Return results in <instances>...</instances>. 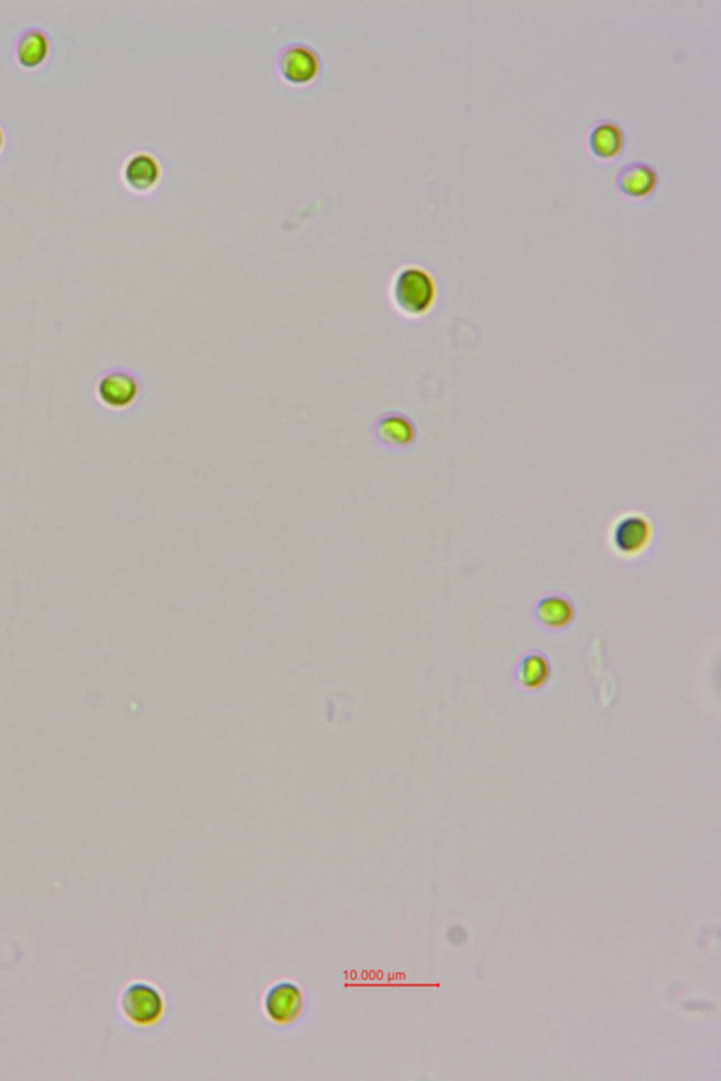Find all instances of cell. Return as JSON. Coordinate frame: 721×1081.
Returning <instances> with one entry per match:
<instances>
[{
    "label": "cell",
    "instance_id": "cell-1",
    "mask_svg": "<svg viewBox=\"0 0 721 1081\" xmlns=\"http://www.w3.org/2000/svg\"><path fill=\"white\" fill-rule=\"evenodd\" d=\"M392 309L407 320H422L430 315L438 299L435 275L426 266L405 264L395 272L387 285Z\"/></svg>",
    "mask_w": 721,
    "mask_h": 1081
},
{
    "label": "cell",
    "instance_id": "cell-2",
    "mask_svg": "<svg viewBox=\"0 0 721 1081\" xmlns=\"http://www.w3.org/2000/svg\"><path fill=\"white\" fill-rule=\"evenodd\" d=\"M655 529L652 518L638 510H626L612 518L607 529L610 554L623 560L642 558L652 548Z\"/></svg>",
    "mask_w": 721,
    "mask_h": 1081
},
{
    "label": "cell",
    "instance_id": "cell-3",
    "mask_svg": "<svg viewBox=\"0 0 721 1081\" xmlns=\"http://www.w3.org/2000/svg\"><path fill=\"white\" fill-rule=\"evenodd\" d=\"M119 1008L130 1024L151 1027L157 1024L165 1012V1000L159 987L145 980H133L125 984L119 996Z\"/></svg>",
    "mask_w": 721,
    "mask_h": 1081
},
{
    "label": "cell",
    "instance_id": "cell-4",
    "mask_svg": "<svg viewBox=\"0 0 721 1081\" xmlns=\"http://www.w3.org/2000/svg\"><path fill=\"white\" fill-rule=\"evenodd\" d=\"M319 53L305 43H290L276 54L275 69L282 83L291 88L314 85L321 74Z\"/></svg>",
    "mask_w": 721,
    "mask_h": 1081
},
{
    "label": "cell",
    "instance_id": "cell-5",
    "mask_svg": "<svg viewBox=\"0 0 721 1081\" xmlns=\"http://www.w3.org/2000/svg\"><path fill=\"white\" fill-rule=\"evenodd\" d=\"M143 386L134 372L113 368L96 381L95 395L105 408L112 412L130 411L139 403Z\"/></svg>",
    "mask_w": 721,
    "mask_h": 1081
},
{
    "label": "cell",
    "instance_id": "cell-6",
    "mask_svg": "<svg viewBox=\"0 0 721 1081\" xmlns=\"http://www.w3.org/2000/svg\"><path fill=\"white\" fill-rule=\"evenodd\" d=\"M371 436L383 449L403 452L415 447L418 429L417 424L408 414L390 411L380 414L372 423Z\"/></svg>",
    "mask_w": 721,
    "mask_h": 1081
},
{
    "label": "cell",
    "instance_id": "cell-7",
    "mask_svg": "<svg viewBox=\"0 0 721 1081\" xmlns=\"http://www.w3.org/2000/svg\"><path fill=\"white\" fill-rule=\"evenodd\" d=\"M585 151L598 164H612L624 153L627 145L622 125L612 119L593 121L585 134Z\"/></svg>",
    "mask_w": 721,
    "mask_h": 1081
},
{
    "label": "cell",
    "instance_id": "cell-8",
    "mask_svg": "<svg viewBox=\"0 0 721 1081\" xmlns=\"http://www.w3.org/2000/svg\"><path fill=\"white\" fill-rule=\"evenodd\" d=\"M531 615L538 629L547 633H559L573 623L577 608L568 594L559 590H547L533 601Z\"/></svg>",
    "mask_w": 721,
    "mask_h": 1081
},
{
    "label": "cell",
    "instance_id": "cell-9",
    "mask_svg": "<svg viewBox=\"0 0 721 1081\" xmlns=\"http://www.w3.org/2000/svg\"><path fill=\"white\" fill-rule=\"evenodd\" d=\"M658 172L647 161H630L616 174L614 186L624 200L640 204L652 198L658 188Z\"/></svg>",
    "mask_w": 721,
    "mask_h": 1081
},
{
    "label": "cell",
    "instance_id": "cell-10",
    "mask_svg": "<svg viewBox=\"0 0 721 1081\" xmlns=\"http://www.w3.org/2000/svg\"><path fill=\"white\" fill-rule=\"evenodd\" d=\"M163 179V165L149 151H135L124 160L122 182L125 189L135 195L151 194Z\"/></svg>",
    "mask_w": 721,
    "mask_h": 1081
},
{
    "label": "cell",
    "instance_id": "cell-11",
    "mask_svg": "<svg viewBox=\"0 0 721 1081\" xmlns=\"http://www.w3.org/2000/svg\"><path fill=\"white\" fill-rule=\"evenodd\" d=\"M304 1003L302 989L291 980H282L266 992L264 1009L272 1023L285 1025L294 1023L299 1017Z\"/></svg>",
    "mask_w": 721,
    "mask_h": 1081
},
{
    "label": "cell",
    "instance_id": "cell-12",
    "mask_svg": "<svg viewBox=\"0 0 721 1081\" xmlns=\"http://www.w3.org/2000/svg\"><path fill=\"white\" fill-rule=\"evenodd\" d=\"M551 662L542 649L524 651L514 660L511 678L518 690L526 694L542 690L551 678Z\"/></svg>",
    "mask_w": 721,
    "mask_h": 1081
},
{
    "label": "cell",
    "instance_id": "cell-13",
    "mask_svg": "<svg viewBox=\"0 0 721 1081\" xmlns=\"http://www.w3.org/2000/svg\"><path fill=\"white\" fill-rule=\"evenodd\" d=\"M17 61L24 69H37L47 61L50 43L47 35L40 30H29L20 35L17 44Z\"/></svg>",
    "mask_w": 721,
    "mask_h": 1081
},
{
    "label": "cell",
    "instance_id": "cell-14",
    "mask_svg": "<svg viewBox=\"0 0 721 1081\" xmlns=\"http://www.w3.org/2000/svg\"><path fill=\"white\" fill-rule=\"evenodd\" d=\"M3 145H4V134L2 128H0V151L3 150Z\"/></svg>",
    "mask_w": 721,
    "mask_h": 1081
}]
</instances>
